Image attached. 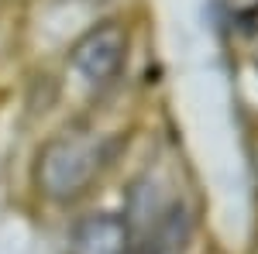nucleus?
Here are the masks:
<instances>
[{"label": "nucleus", "mask_w": 258, "mask_h": 254, "mask_svg": "<svg viewBox=\"0 0 258 254\" xmlns=\"http://www.w3.org/2000/svg\"><path fill=\"white\" fill-rule=\"evenodd\" d=\"M100 158H103V148H100L97 137H83V134L55 137L38 155V182L55 199L76 196L97 176Z\"/></svg>", "instance_id": "nucleus-1"}, {"label": "nucleus", "mask_w": 258, "mask_h": 254, "mask_svg": "<svg viewBox=\"0 0 258 254\" xmlns=\"http://www.w3.org/2000/svg\"><path fill=\"white\" fill-rule=\"evenodd\" d=\"M124 45H127L124 28L114 24V21H107V24H100L97 31H90L73 48V69L90 86H103L107 79L117 72L120 59H124Z\"/></svg>", "instance_id": "nucleus-2"}, {"label": "nucleus", "mask_w": 258, "mask_h": 254, "mask_svg": "<svg viewBox=\"0 0 258 254\" xmlns=\"http://www.w3.org/2000/svg\"><path fill=\"white\" fill-rule=\"evenodd\" d=\"M124 240H127V230L117 216L93 213L76 227L73 254H124Z\"/></svg>", "instance_id": "nucleus-3"}]
</instances>
